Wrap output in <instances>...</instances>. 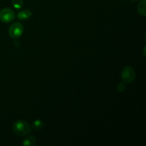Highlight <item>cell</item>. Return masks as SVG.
I'll return each mask as SVG.
<instances>
[{
  "label": "cell",
  "instance_id": "6da1fadb",
  "mask_svg": "<svg viewBox=\"0 0 146 146\" xmlns=\"http://www.w3.org/2000/svg\"><path fill=\"white\" fill-rule=\"evenodd\" d=\"M14 133L19 136H24L31 132V127L28 122L25 121H17L13 125Z\"/></svg>",
  "mask_w": 146,
  "mask_h": 146
},
{
  "label": "cell",
  "instance_id": "5b68a950",
  "mask_svg": "<svg viewBox=\"0 0 146 146\" xmlns=\"http://www.w3.org/2000/svg\"><path fill=\"white\" fill-rule=\"evenodd\" d=\"M31 14H32L31 11L29 9H24L19 12L18 14H17V17H18L19 19L26 20L29 19L31 17Z\"/></svg>",
  "mask_w": 146,
  "mask_h": 146
},
{
  "label": "cell",
  "instance_id": "30bf717a",
  "mask_svg": "<svg viewBox=\"0 0 146 146\" xmlns=\"http://www.w3.org/2000/svg\"><path fill=\"white\" fill-rule=\"evenodd\" d=\"M117 88H118V90L119 91H123L124 90H125V84H123V83H121V84H120L118 86Z\"/></svg>",
  "mask_w": 146,
  "mask_h": 146
},
{
  "label": "cell",
  "instance_id": "9c48e42d",
  "mask_svg": "<svg viewBox=\"0 0 146 146\" xmlns=\"http://www.w3.org/2000/svg\"><path fill=\"white\" fill-rule=\"evenodd\" d=\"M44 126V123L40 120H36L34 123H33V128L35 130H41Z\"/></svg>",
  "mask_w": 146,
  "mask_h": 146
},
{
  "label": "cell",
  "instance_id": "3957f363",
  "mask_svg": "<svg viewBox=\"0 0 146 146\" xmlns=\"http://www.w3.org/2000/svg\"><path fill=\"white\" fill-rule=\"evenodd\" d=\"M15 18L14 11L9 8L3 9L0 11V21L4 23L11 22Z\"/></svg>",
  "mask_w": 146,
  "mask_h": 146
},
{
  "label": "cell",
  "instance_id": "277c9868",
  "mask_svg": "<svg viewBox=\"0 0 146 146\" xmlns=\"http://www.w3.org/2000/svg\"><path fill=\"white\" fill-rule=\"evenodd\" d=\"M121 77H122L123 81L125 83H131L135 79V71L131 67H125L123 70L122 74H121Z\"/></svg>",
  "mask_w": 146,
  "mask_h": 146
},
{
  "label": "cell",
  "instance_id": "7a4b0ae2",
  "mask_svg": "<svg viewBox=\"0 0 146 146\" xmlns=\"http://www.w3.org/2000/svg\"><path fill=\"white\" fill-rule=\"evenodd\" d=\"M24 27L19 22H15L9 28V35L13 38H18L22 35Z\"/></svg>",
  "mask_w": 146,
  "mask_h": 146
},
{
  "label": "cell",
  "instance_id": "52a82bcc",
  "mask_svg": "<svg viewBox=\"0 0 146 146\" xmlns=\"http://www.w3.org/2000/svg\"><path fill=\"white\" fill-rule=\"evenodd\" d=\"M36 144V138L34 136H29L26 138L23 142V145H35Z\"/></svg>",
  "mask_w": 146,
  "mask_h": 146
},
{
  "label": "cell",
  "instance_id": "8992f818",
  "mask_svg": "<svg viewBox=\"0 0 146 146\" xmlns=\"http://www.w3.org/2000/svg\"><path fill=\"white\" fill-rule=\"evenodd\" d=\"M145 0H142L138 6V10L140 14L142 16H145Z\"/></svg>",
  "mask_w": 146,
  "mask_h": 146
},
{
  "label": "cell",
  "instance_id": "ba28073f",
  "mask_svg": "<svg viewBox=\"0 0 146 146\" xmlns=\"http://www.w3.org/2000/svg\"><path fill=\"white\" fill-rule=\"evenodd\" d=\"M12 6L16 9H20L23 6V0H12Z\"/></svg>",
  "mask_w": 146,
  "mask_h": 146
}]
</instances>
